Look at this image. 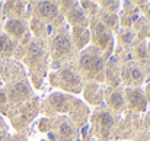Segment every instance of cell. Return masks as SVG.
Listing matches in <instances>:
<instances>
[{
  "mask_svg": "<svg viewBox=\"0 0 150 141\" xmlns=\"http://www.w3.org/2000/svg\"><path fill=\"white\" fill-rule=\"evenodd\" d=\"M54 49L58 52V54H66L70 51V41L67 37L64 35H58L55 39H54V44H52Z\"/></svg>",
  "mask_w": 150,
  "mask_h": 141,
  "instance_id": "7a4b0ae2",
  "label": "cell"
},
{
  "mask_svg": "<svg viewBox=\"0 0 150 141\" xmlns=\"http://www.w3.org/2000/svg\"><path fill=\"white\" fill-rule=\"evenodd\" d=\"M26 93H28V89L23 85H16L13 87V90H12V96L13 97H22V96H25Z\"/></svg>",
  "mask_w": 150,
  "mask_h": 141,
  "instance_id": "52a82bcc",
  "label": "cell"
},
{
  "mask_svg": "<svg viewBox=\"0 0 150 141\" xmlns=\"http://www.w3.org/2000/svg\"><path fill=\"white\" fill-rule=\"evenodd\" d=\"M63 80H64L67 85H76V83H79V79H77L70 70L63 71Z\"/></svg>",
  "mask_w": 150,
  "mask_h": 141,
  "instance_id": "8992f818",
  "label": "cell"
},
{
  "mask_svg": "<svg viewBox=\"0 0 150 141\" xmlns=\"http://www.w3.org/2000/svg\"><path fill=\"white\" fill-rule=\"evenodd\" d=\"M29 52H31L32 57H38V55L41 54V48H40L38 44H32V45H31V49H29Z\"/></svg>",
  "mask_w": 150,
  "mask_h": 141,
  "instance_id": "9c48e42d",
  "label": "cell"
},
{
  "mask_svg": "<svg viewBox=\"0 0 150 141\" xmlns=\"http://www.w3.org/2000/svg\"><path fill=\"white\" fill-rule=\"evenodd\" d=\"M13 42L7 38V37H0V51L3 52H10L13 49Z\"/></svg>",
  "mask_w": 150,
  "mask_h": 141,
  "instance_id": "5b68a950",
  "label": "cell"
},
{
  "mask_svg": "<svg viewBox=\"0 0 150 141\" xmlns=\"http://www.w3.org/2000/svg\"><path fill=\"white\" fill-rule=\"evenodd\" d=\"M61 133H63V135L70 137V135H71V128H70L67 124H63V125H61Z\"/></svg>",
  "mask_w": 150,
  "mask_h": 141,
  "instance_id": "30bf717a",
  "label": "cell"
},
{
  "mask_svg": "<svg viewBox=\"0 0 150 141\" xmlns=\"http://www.w3.org/2000/svg\"><path fill=\"white\" fill-rule=\"evenodd\" d=\"M82 66L92 71V73H96L102 68V60H100L98 55H83L82 57Z\"/></svg>",
  "mask_w": 150,
  "mask_h": 141,
  "instance_id": "6da1fadb",
  "label": "cell"
},
{
  "mask_svg": "<svg viewBox=\"0 0 150 141\" xmlns=\"http://www.w3.org/2000/svg\"><path fill=\"white\" fill-rule=\"evenodd\" d=\"M40 12H41V15H44L47 18H52L57 15V6L50 1H44L40 4Z\"/></svg>",
  "mask_w": 150,
  "mask_h": 141,
  "instance_id": "277c9868",
  "label": "cell"
},
{
  "mask_svg": "<svg viewBox=\"0 0 150 141\" xmlns=\"http://www.w3.org/2000/svg\"><path fill=\"white\" fill-rule=\"evenodd\" d=\"M6 29H7L10 34L16 35V37H21V35L23 34V25L21 23V20H16V19L9 20L7 25H6Z\"/></svg>",
  "mask_w": 150,
  "mask_h": 141,
  "instance_id": "3957f363",
  "label": "cell"
},
{
  "mask_svg": "<svg viewBox=\"0 0 150 141\" xmlns=\"http://www.w3.org/2000/svg\"><path fill=\"white\" fill-rule=\"evenodd\" d=\"M111 103L115 106V108H120L122 105V96L120 93H114L111 96Z\"/></svg>",
  "mask_w": 150,
  "mask_h": 141,
  "instance_id": "ba28073f",
  "label": "cell"
}]
</instances>
